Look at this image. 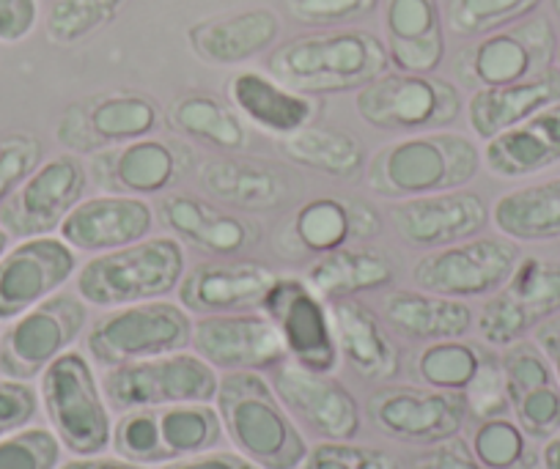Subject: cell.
<instances>
[{"instance_id":"1","label":"cell","mask_w":560,"mask_h":469,"mask_svg":"<svg viewBox=\"0 0 560 469\" xmlns=\"http://www.w3.org/2000/svg\"><path fill=\"white\" fill-rule=\"evenodd\" d=\"M267 72L308 96L360 91L390 72L385 39L363 28L319 31L272 47Z\"/></svg>"},{"instance_id":"2","label":"cell","mask_w":560,"mask_h":469,"mask_svg":"<svg viewBox=\"0 0 560 469\" xmlns=\"http://www.w3.org/2000/svg\"><path fill=\"white\" fill-rule=\"evenodd\" d=\"M481 149L472 138L448 129L415 132L382 145L369 160L365 185L376 198L434 196L462 190L481 171Z\"/></svg>"},{"instance_id":"3","label":"cell","mask_w":560,"mask_h":469,"mask_svg":"<svg viewBox=\"0 0 560 469\" xmlns=\"http://www.w3.org/2000/svg\"><path fill=\"white\" fill-rule=\"evenodd\" d=\"M223 434L236 453L261 469H300L308 456V439L287 412L272 382L256 371H231L220 376L214 396Z\"/></svg>"},{"instance_id":"4","label":"cell","mask_w":560,"mask_h":469,"mask_svg":"<svg viewBox=\"0 0 560 469\" xmlns=\"http://www.w3.org/2000/svg\"><path fill=\"white\" fill-rule=\"evenodd\" d=\"M187 272V253L176 236H147L118 250L96 253L74 274V291L89 307H124L168 300Z\"/></svg>"},{"instance_id":"5","label":"cell","mask_w":560,"mask_h":469,"mask_svg":"<svg viewBox=\"0 0 560 469\" xmlns=\"http://www.w3.org/2000/svg\"><path fill=\"white\" fill-rule=\"evenodd\" d=\"M39 401L63 450L72 456H100L110 447V403L89 354L69 349L52 360L42 374Z\"/></svg>"},{"instance_id":"6","label":"cell","mask_w":560,"mask_h":469,"mask_svg":"<svg viewBox=\"0 0 560 469\" xmlns=\"http://www.w3.org/2000/svg\"><path fill=\"white\" fill-rule=\"evenodd\" d=\"M223 436L214 403H171L121 412L113 423L110 447L127 461L163 467L176 458L214 450Z\"/></svg>"},{"instance_id":"7","label":"cell","mask_w":560,"mask_h":469,"mask_svg":"<svg viewBox=\"0 0 560 469\" xmlns=\"http://www.w3.org/2000/svg\"><path fill=\"white\" fill-rule=\"evenodd\" d=\"M192 338V313L179 302L152 300L110 307L85 332V354L102 368L185 352Z\"/></svg>"},{"instance_id":"8","label":"cell","mask_w":560,"mask_h":469,"mask_svg":"<svg viewBox=\"0 0 560 469\" xmlns=\"http://www.w3.org/2000/svg\"><path fill=\"white\" fill-rule=\"evenodd\" d=\"M354 113L380 132H434L459 118L462 94L456 83L438 74L385 72L354 91Z\"/></svg>"},{"instance_id":"9","label":"cell","mask_w":560,"mask_h":469,"mask_svg":"<svg viewBox=\"0 0 560 469\" xmlns=\"http://www.w3.org/2000/svg\"><path fill=\"white\" fill-rule=\"evenodd\" d=\"M218 387L220 371L187 349L105 368L102 376V390L116 412L171 403H214Z\"/></svg>"},{"instance_id":"10","label":"cell","mask_w":560,"mask_h":469,"mask_svg":"<svg viewBox=\"0 0 560 469\" xmlns=\"http://www.w3.org/2000/svg\"><path fill=\"white\" fill-rule=\"evenodd\" d=\"M89 325V305L78 291H58L12 319L0 336V374L31 382L45 374L52 360L74 347Z\"/></svg>"},{"instance_id":"11","label":"cell","mask_w":560,"mask_h":469,"mask_svg":"<svg viewBox=\"0 0 560 469\" xmlns=\"http://www.w3.org/2000/svg\"><path fill=\"white\" fill-rule=\"evenodd\" d=\"M520 247L505 236H472L427 253L412 267L415 289L451 300L492 296L520 263Z\"/></svg>"},{"instance_id":"12","label":"cell","mask_w":560,"mask_h":469,"mask_svg":"<svg viewBox=\"0 0 560 469\" xmlns=\"http://www.w3.org/2000/svg\"><path fill=\"white\" fill-rule=\"evenodd\" d=\"M555 45L558 39L547 17H525L462 50L456 74L472 91L522 83L555 67Z\"/></svg>"},{"instance_id":"13","label":"cell","mask_w":560,"mask_h":469,"mask_svg":"<svg viewBox=\"0 0 560 469\" xmlns=\"http://www.w3.org/2000/svg\"><path fill=\"white\" fill-rule=\"evenodd\" d=\"M560 313V263L525 256L500 291L478 310V336L494 349L525 341L544 319Z\"/></svg>"},{"instance_id":"14","label":"cell","mask_w":560,"mask_h":469,"mask_svg":"<svg viewBox=\"0 0 560 469\" xmlns=\"http://www.w3.org/2000/svg\"><path fill=\"white\" fill-rule=\"evenodd\" d=\"M160 105L138 91H110L72 102L61 113L56 138L69 154L94 156L100 151L149 138L160 127Z\"/></svg>"},{"instance_id":"15","label":"cell","mask_w":560,"mask_h":469,"mask_svg":"<svg viewBox=\"0 0 560 469\" xmlns=\"http://www.w3.org/2000/svg\"><path fill=\"white\" fill-rule=\"evenodd\" d=\"M258 310L280 332L289 360L319 374H332L341 363L330 305L305 283V278L283 274L272 283Z\"/></svg>"},{"instance_id":"16","label":"cell","mask_w":560,"mask_h":469,"mask_svg":"<svg viewBox=\"0 0 560 469\" xmlns=\"http://www.w3.org/2000/svg\"><path fill=\"white\" fill-rule=\"evenodd\" d=\"M91 174L78 154L45 160L0 207V225L12 239L50 236L85 198Z\"/></svg>"},{"instance_id":"17","label":"cell","mask_w":560,"mask_h":469,"mask_svg":"<svg viewBox=\"0 0 560 469\" xmlns=\"http://www.w3.org/2000/svg\"><path fill=\"white\" fill-rule=\"evenodd\" d=\"M462 392L434 387H382L369 398V420L404 445H443L456 439L467 423Z\"/></svg>"},{"instance_id":"18","label":"cell","mask_w":560,"mask_h":469,"mask_svg":"<svg viewBox=\"0 0 560 469\" xmlns=\"http://www.w3.org/2000/svg\"><path fill=\"white\" fill-rule=\"evenodd\" d=\"M190 349L220 374L231 371L264 374L289 360L280 332L261 310L196 316Z\"/></svg>"},{"instance_id":"19","label":"cell","mask_w":560,"mask_h":469,"mask_svg":"<svg viewBox=\"0 0 560 469\" xmlns=\"http://www.w3.org/2000/svg\"><path fill=\"white\" fill-rule=\"evenodd\" d=\"M272 387L300 429L305 425L319 439H354L363 429L358 398L332 374L283 360L272 368Z\"/></svg>"},{"instance_id":"20","label":"cell","mask_w":560,"mask_h":469,"mask_svg":"<svg viewBox=\"0 0 560 469\" xmlns=\"http://www.w3.org/2000/svg\"><path fill=\"white\" fill-rule=\"evenodd\" d=\"M78 253L61 236L18 239L0 256V321H12L58 294L78 274Z\"/></svg>"},{"instance_id":"21","label":"cell","mask_w":560,"mask_h":469,"mask_svg":"<svg viewBox=\"0 0 560 469\" xmlns=\"http://www.w3.org/2000/svg\"><path fill=\"white\" fill-rule=\"evenodd\" d=\"M192 151L174 138H138L94 154L96 185L118 196H165L190 171Z\"/></svg>"},{"instance_id":"22","label":"cell","mask_w":560,"mask_h":469,"mask_svg":"<svg viewBox=\"0 0 560 469\" xmlns=\"http://www.w3.org/2000/svg\"><path fill=\"white\" fill-rule=\"evenodd\" d=\"M487 201L467 187L390 203L393 231L401 236V242L423 250L472 239L487 228Z\"/></svg>"},{"instance_id":"23","label":"cell","mask_w":560,"mask_h":469,"mask_svg":"<svg viewBox=\"0 0 560 469\" xmlns=\"http://www.w3.org/2000/svg\"><path fill=\"white\" fill-rule=\"evenodd\" d=\"M278 272L250 258H209L187 269L179 283V305L192 316L258 310Z\"/></svg>"},{"instance_id":"24","label":"cell","mask_w":560,"mask_h":469,"mask_svg":"<svg viewBox=\"0 0 560 469\" xmlns=\"http://www.w3.org/2000/svg\"><path fill=\"white\" fill-rule=\"evenodd\" d=\"M152 203L138 196L96 192L83 198L58 228V236L74 253H107L147 239L154 231Z\"/></svg>"},{"instance_id":"25","label":"cell","mask_w":560,"mask_h":469,"mask_svg":"<svg viewBox=\"0 0 560 469\" xmlns=\"http://www.w3.org/2000/svg\"><path fill=\"white\" fill-rule=\"evenodd\" d=\"M382 231V218L369 203L341 196H319L298 209L278 236V253L294 247L292 256H327L352 242L374 239Z\"/></svg>"},{"instance_id":"26","label":"cell","mask_w":560,"mask_h":469,"mask_svg":"<svg viewBox=\"0 0 560 469\" xmlns=\"http://www.w3.org/2000/svg\"><path fill=\"white\" fill-rule=\"evenodd\" d=\"M158 214L171 236L212 258H236L261 242L256 223L190 192H165Z\"/></svg>"},{"instance_id":"27","label":"cell","mask_w":560,"mask_h":469,"mask_svg":"<svg viewBox=\"0 0 560 469\" xmlns=\"http://www.w3.org/2000/svg\"><path fill=\"white\" fill-rule=\"evenodd\" d=\"M280 14L269 7L240 9L198 20L187 28V47L207 67H242L272 50L280 39Z\"/></svg>"},{"instance_id":"28","label":"cell","mask_w":560,"mask_h":469,"mask_svg":"<svg viewBox=\"0 0 560 469\" xmlns=\"http://www.w3.org/2000/svg\"><path fill=\"white\" fill-rule=\"evenodd\" d=\"M382 28L396 72L434 74L445 61V17L440 0H385Z\"/></svg>"},{"instance_id":"29","label":"cell","mask_w":560,"mask_h":469,"mask_svg":"<svg viewBox=\"0 0 560 469\" xmlns=\"http://www.w3.org/2000/svg\"><path fill=\"white\" fill-rule=\"evenodd\" d=\"M481 160L489 174L509 181L527 179L560 165V102L487 140Z\"/></svg>"},{"instance_id":"30","label":"cell","mask_w":560,"mask_h":469,"mask_svg":"<svg viewBox=\"0 0 560 469\" xmlns=\"http://www.w3.org/2000/svg\"><path fill=\"white\" fill-rule=\"evenodd\" d=\"M229 99L245 121L261 132L287 138L314 124L316 99L289 89L261 69H240L229 80Z\"/></svg>"},{"instance_id":"31","label":"cell","mask_w":560,"mask_h":469,"mask_svg":"<svg viewBox=\"0 0 560 469\" xmlns=\"http://www.w3.org/2000/svg\"><path fill=\"white\" fill-rule=\"evenodd\" d=\"M327 305H330L332 332H336L341 360H347V365L360 379L390 382L398 374L401 357L385 325L376 319V313L354 296L332 300Z\"/></svg>"},{"instance_id":"32","label":"cell","mask_w":560,"mask_h":469,"mask_svg":"<svg viewBox=\"0 0 560 469\" xmlns=\"http://www.w3.org/2000/svg\"><path fill=\"white\" fill-rule=\"evenodd\" d=\"M196 179L212 201L240 212H269L289 198V185L278 171L242 156L203 160Z\"/></svg>"},{"instance_id":"33","label":"cell","mask_w":560,"mask_h":469,"mask_svg":"<svg viewBox=\"0 0 560 469\" xmlns=\"http://www.w3.org/2000/svg\"><path fill=\"white\" fill-rule=\"evenodd\" d=\"M385 321L409 341H451L465 338L476 325V313L465 300L429 294V291L396 289L382 296Z\"/></svg>"},{"instance_id":"34","label":"cell","mask_w":560,"mask_h":469,"mask_svg":"<svg viewBox=\"0 0 560 469\" xmlns=\"http://www.w3.org/2000/svg\"><path fill=\"white\" fill-rule=\"evenodd\" d=\"M552 102H560V72L555 67L538 78L522 80V83L476 89L465 107L467 124H470L472 134L487 143L494 134L516 127Z\"/></svg>"},{"instance_id":"35","label":"cell","mask_w":560,"mask_h":469,"mask_svg":"<svg viewBox=\"0 0 560 469\" xmlns=\"http://www.w3.org/2000/svg\"><path fill=\"white\" fill-rule=\"evenodd\" d=\"M489 220L516 245L560 239V176L503 192L489 209Z\"/></svg>"},{"instance_id":"36","label":"cell","mask_w":560,"mask_h":469,"mask_svg":"<svg viewBox=\"0 0 560 469\" xmlns=\"http://www.w3.org/2000/svg\"><path fill=\"white\" fill-rule=\"evenodd\" d=\"M393 261L374 247H341L311 261L305 283L325 302L347 300L363 291H382L393 283Z\"/></svg>"},{"instance_id":"37","label":"cell","mask_w":560,"mask_h":469,"mask_svg":"<svg viewBox=\"0 0 560 469\" xmlns=\"http://www.w3.org/2000/svg\"><path fill=\"white\" fill-rule=\"evenodd\" d=\"M168 127L182 138H192L218 151H242L247 145L245 118L231 102L218 99L203 91H190L171 102Z\"/></svg>"},{"instance_id":"38","label":"cell","mask_w":560,"mask_h":469,"mask_svg":"<svg viewBox=\"0 0 560 469\" xmlns=\"http://www.w3.org/2000/svg\"><path fill=\"white\" fill-rule=\"evenodd\" d=\"M278 151L289 163L332 179H352L365 165L363 143L347 129L314 127L308 124L300 132L278 138Z\"/></svg>"},{"instance_id":"39","label":"cell","mask_w":560,"mask_h":469,"mask_svg":"<svg viewBox=\"0 0 560 469\" xmlns=\"http://www.w3.org/2000/svg\"><path fill=\"white\" fill-rule=\"evenodd\" d=\"M541 0H448L445 28L462 39H481L530 17Z\"/></svg>"},{"instance_id":"40","label":"cell","mask_w":560,"mask_h":469,"mask_svg":"<svg viewBox=\"0 0 560 469\" xmlns=\"http://www.w3.org/2000/svg\"><path fill=\"white\" fill-rule=\"evenodd\" d=\"M127 0H52L45 14V34L52 45L72 47L107 28Z\"/></svg>"},{"instance_id":"41","label":"cell","mask_w":560,"mask_h":469,"mask_svg":"<svg viewBox=\"0 0 560 469\" xmlns=\"http://www.w3.org/2000/svg\"><path fill=\"white\" fill-rule=\"evenodd\" d=\"M481 357L483 354L472 343L451 338V341L429 343L415 360V371L427 387L445 392H465V387L470 385L478 365H481Z\"/></svg>"},{"instance_id":"42","label":"cell","mask_w":560,"mask_h":469,"mask_svg":"<svg viewBox=\"0 0 560 469\" xmlns=\"http://www.w3.org/2000/svg\"><path fill=\"white\" fill-rule=\"evenodd\" d=\"M470 453L483 469H514L520 467L527 453V434L520 429L516 420L489 418L478 420L472 431Z\"/></svg>"},{"instance_id":"43","label":"cell","mask_w":560,"mask_h":469,"mask_svg":"<svg viewBox=\"0 0 560 469\" xmlns=\"http://www.w3.org/2000/svg\"><path fill=\"white\" fill-rule=\"evenodd\" d=\"M61 453V439L45 425H25L0 436V469H58Z\"/></svg>"},{"instance_id":"44","label":"cell","mask_w":560,"mask_h":469,"mask_svg":"<svg viewBox=\"0 0 560 469\" xmlns=\"http://www.w3.org/2000/svg\"><path fill=\"white\" fill-rule=\"evenodd\" d=\"M300 469H401V464L382 447L360 445L354 439H322L308 447Z\"/></svg>"},{"instance_id":"45","label":"cell","mask_w":560,"mask_h":469,"mask_svg":"<svg viewBox=\"0 0 560 469\" xmlns=\"http://www.w3.org/2000/svg\"><path fill=\"white\" fill-rule=\"evenodd\" d=\"M42 154V140L31 132H9L0 138V207L45 163Z\"/></svg>"},{"instance_id":"46","label":"cell","mask_w":560,"mask_h":469,"mask_svg":"<svg viewBox=\"0 0 560 469\" xmlns=\"http://www.w3.org/2000/svg\"><path fill=\"white\" fill-rule=\"evenodd\" d=\"M462 396H465L467 412L476 414L478 420L505 418V414L511 412V398H509V385H505V374H503V365H500V357L483 354L476 376H472L470 385L465 387Z\"/></svg>"},{"instance_id":"47","label":"cell","mask_w":560,"mask_h":469,"mask_svg":"<svg viewBox=\"0 0 560 469\" xmlns=\"http://www.w3.org/2000/svg\"><path fill=\"white\" fill-rule=\"evenodd\" d=\"M292 20L308 28H341L376 12L380 0H283Z\"/></svg>"},{"instance_id":"48","label":"cell","mask_w":560,"mask_h":469,"mask_svg":"<svg viewBox=\"0 0 560 469\" xmlns=\"http://www.w3.org/2000/svg\"><path fill=\"white\" fill-rule=\"evenodd\" d=\"M500 365H503L511 401H516L525 392L536 390V387L552 385L555 382L552 368H549L547 357H544L536 343L520 341L514 347H509L503 352V357H500Z\"/></svg>"},{"instance_id":"49","label":"cell","mask_w":560,"mask_h":469,"mask_svg":"<svg viewBox=\"0 0 560 469\" xmlns=\"http://www.w3.org/2000/svg\"><path fill=\"white\" fill-rule=\"evenodd\" d=\"M511 412L516 414V423L533 439H549L560 431V387L552 385L536 387L525 392L516 401H511Z\"/></svg>"},{"instance_id":"50","label":"cell","mask_w":560,"mask_h":469,"mask_svg":"<svg viewBox=\"0 0 560 469\" xmlns=\"http://www.w3.org/2000/svg\"><path fill=\"white\" fill-rule=\"evenodd\" d=\"M39 412V392L31 387V382L0 379V436H9L14 431L25 429Z\"/></svg>"},{"instance_id":"51","label":"cell","mask_w":560,"mask_h":469,"mask_svg":"<svg viewBox=\"0 0 560 469\" xmlns=\"http://www.w3.org/2000/svg\"><path fill=\"white\" fill-rule=\"evenodd\" d=\"M42 17L39 0H0V42L20 45L36 31Z\"/></svg>"},{"instance_id":"52","label":"cell","mask_w":560,"mask_h":469,"mask_svg":"<svg viewBox=\"0 0 560 469\" xmlns=\"http://www.w3.org/2000/svg\"><path fill=\"white\" fill-rule=\"evenodd\" d=\"M415 469H483V467L476 461V456H472L462 442L451 439V442H443V445L429 447L427 453H420V456L415 458Z\"/></svg>"},{"instance_id":"53","label":"cell","mask_w":560,"mask_h":469,"mask_svg":"<svg viewBox=\"0 0 560 469\" xmlns=\"http://www.w3.org/2000/svg\"><path fill=\"white\" fill-rule=\"evenodd\" d=\"M160 469H261L258 464H253L250 458H245L236 450H207L198 453V456L176 458V461L163 464Z\"/></svg>"},{"instance_id":"54","label":"cell","mask_w":560,"mask_h":469,"mask_svg":"<svg viewBox=\"0 0 560 469\" xmlns=\"http://www.w3.org/2000/svg\"><path fill=\"white\" fill-rule=\"evenodd\" d=\"M533 343L541 349V354L547 357L549 368H552L555 382H558V387H560V313H555V316L544 319L541 325L533 330Z\"/></svg>"},{"instance_id":"55","label":"cell","mask_w":560,"mask_h":469,"mask_svg":"<svg viewBox=\"0 0 560 469\" xmlns=\"http://www.w3.org/2000/svg\"><path fill=\"white\" fill-rule=\"evenodd\" d=\"M58 469H149V467L127 461V458L121 456H105V453H100V456H74L72 461H63Z\"/></svg>"},{"instance_id":"56","label":"cell","mask_w":560,"mask_h":469,"mask_svg":"<svg viewBox=\"0 0 560 469\" xmlns=\"http://www.w3.org/2000/svg\"><path fill=\"white\" fill-rule=\"evenodd\" d=\"M541 467L544 469H560V431L547 439L541 450Z\"/></svg>"},{"instance_id":"57","label":"cell","mask_w":560,"mask_h":469,"mask_svg":"<svg viewBox=\"0 0 560 469\" xmlns=\"http://www.w3.org/2000/svg\"><path fill=\"white\" fill-rule=\"evenodd\" d=\"M9 247H12V236H9V231L3 228V225H0V256H3V253H7Z\"/></svg>"},{"instance_id":"58","label":"cell","mask_w":560,"mask_h":469,"mask_svg":"<svg viewBox=\"0 0 560 469\" xmlns=\"http://www.w3.org/2000/svg\"><path fill=\"white\" fill-rule=\"evenodd\" d=\"M549 7H552V14L560 20V0H549Z\"/></svg>"},{"instance_id":"59","label":"cell","mask_w":560,"mask_h":469,"mask_svg":"<svg viewBox=\"0 0 560 469\" xmlns=\"http://www.w3.org/2000/svg\"><path fill=\"white\" fill-rule=\"evenodd\" d=\"M555 69L560 72V39H558V45H555Z\"/></svg>"}]
</instances>
